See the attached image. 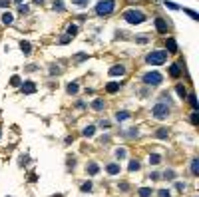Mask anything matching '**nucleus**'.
<instances>
[{"label":"nucleus","instance_id":"obj_18","mask_svg":"<svg viewBox=\"0 0 199 197\" xmlns=\"http://www.w3.org/2000/svg\"><path fill=\"white\" fill-rule=\"evenodd\" d=\"M20 50H22L24 54H30V50H32V46H30V42H20Z\"/></svg>","mask_w":199,"mask_h":197},{"label":"nucleus","instance_id":"obj_14","mask_svg":"<svg viewBox=\"0 0 199 197\" xmlns=\"http://www.w3.org/2000/svg\"><path fill=\"white\" fill-rule=\"evenodd\" d=\"M127 118H130V112H126V109H122V112L116 114V119H117V122H126Z\"/></svg>","mask_w":199,"mask_h":197},{"label":"nucleus","instance_id":"obj_17","mask_svg":"<svg viewBox=\"0 0 199 197\" xmlns=\"http://www.w3.org/2000/svg\"><path fill=\"white\" fill-rule=\"evenodd\" d=\"M139 167H142V163H139L137 159H132V161H130V165H127V169H130V171H137Z\"/></svg>","mask_w":199,"mask_h":197},{"label":"nucleus","instance_id":"obj_31","mask_svg":"<svg viewBox=\"0 0 199 197\" xmlns=\"http://www.w3.org/2000/svg\"><path fill=\"white\" fill-rule=\"evenodd\" d=\"M78 34V26H68V36H76Z\"/></svg>","mask_w":199,"mask_h":197},{"label":"nucleus","instance_id":"obj_10","mask_svg":"<svg viewBox=\"0 0 199 197\" xmlns=\"http://www.w3.org/2000/svg\"><path fill=\"white\" fill-rule=\"evenodd\" d=\"M169 76H171V78H179V76H181V68L177 64H171L169 66Z\"/></svg>","mask_w":199,"mask_h":197},{"label":"nucleus","instance_id":"obj_39","mask_svg":"<svg viewBox=\"0 0 199 197\" xmlns=\"http://www.w3.org/2000/svg\"><path fill=\"white\" fill-rule=\"evenodd\" d=\"M159 197H171V195H169L167 189H161V191H159Z\"/></svg>","mask_w":199,"mask_h":197},{"label":"nucleus","instance_id":"obj_37","mask_svg":"<svg viewBox=\"0 0 199 197\" xmlns=\"http://www.w3.org/2000/svg\"><path fill=\"white\" fill-rule=\"evenodd\" d=\"M185 12H187V14H189V16H191V18H193V20H197V18H199V16H197V12H193V10H185Z\"/></svg>","mask_w":199,"mask_h":197},{"label":"nucleus","instance_id":"obj_16","mask_svg":"<svg viewBox=\"0 0 199 197\" xmlns=\"http://www.w3.org/2000/svg\"><path fill=\"white\" fill-rule=\"evenodd\" d=\"M82 134L86 135V138H94V134H96V128L94 125H88V128H84V131Z\"/></svg>","mask_w":199,"mask_h":197},{"label":"nucleus","instance_id":"obj_13","mask_svg":"<svg viewBox=\"0 0 199 197\" xmlns=\"http://www.w3.org/2000/svg\"><path fill=\"white\" fill-rule=\"evenodd\" d=\"M86 171H88L90 175H96V173L100 171V165H98V163H88V167H86Z\"/></svg>","mask_w":199,"mask_h":197},{"label":"nucleus","instance_id":"obj_3","mask_svg":"<svg viewBox=\"0 0 199 197\" xmlns=\"http://www.w3.org/2000/svg\"><path fill=\"white\" fill-rule=\"evenodd\" d=\"M123 20L130 22V24H142L146 20V14L139 12V10H126L123 12Z\"/></svg>","mask_w":199,"mask_h":197},{"label":"nucleus","instance_id":"obj_29","mask_svg":"<svg viewBox=\"0 0 199 197\" xmlns=\"http://www.w3.org/2000/svg\"><path fill=\"white\" fill-rule=\"evenodd\" d=\"M10 84H12L14 88H18L20 84H22V82H20V78H18V76H12V78H10Z\"/></svg>","mask_w":199,"mask_h":197},{"label":"nucleus","instance_id":"obj_9","mask_svg":"<svg viewBox=\"0 0 199 197\" xmlns=\"http://www.w3.org/2000/svg\"><path fill=\"white\" fill-rule=\"evenodd\" d=\"M22 92H24V94H34V92H36V86H34V82H24V86H22Z\"/></svg>","mask_w":199,"mask_h":197},{"label":"nucleus","instance_id":"obj_12","mask_svg":"<svg viewBox=\"0 0 199 197\" xmlns=\"http://www.w3.org/2000/svg\"><path fill=\"white\" fill-rule=\"evenodd\" d=\"M169 135V129L167 128H159L157 131H155V138H159V139H165Z\"/></svg>","mask_w":199,"mask_h":197},{"label":"nucleus","instance_id":"obj_33","mask_svg":"<svg viewBox=\"0 0 199 197\" xmlns=\"http://www.w3.org/2000/svg\"><path fill=\"white\" fill-rule=\"evenodd\" d=\"M165 6H167V8H171V10H179V6H177L175 2H165Z\"/></svg>","mask_w":199,"mask_h":197},{"label":"nucleus","instance_id":"obj_7","mask_svg":"<svg viewBox=\"0 0 199 197\" xmlns=\"http://www.w3.org/2000/svg\"><path fill=\"white\" fill-rule=\"evenodd\" d=\"M155 28H157L159 34H165V32H167V24H165V20L157 18V20H155Z\"/></svg>","mask_w":199,"mask_h":197},{"label":"nucleus","instance_id":"obj_40","mask_svg":"<svg viewBox=\"0 0 199 197\" xmlns=\"http://www.w3.org/2000/svg\"><path fill=\"white\" fill-rule=\"evenodd\" d=\"M50 74H60V68H58V66H52V68H50Z\"/></svg>","mask_w":199,"mask_h":197},{"label":"nucleus","instance_id":"obj_8","mask_svg":"<svg viewBox=\"0 0 199 197\" xmlns=\"http://www.w3.org/2000/svg\"><path fill=\"white\" fill-rule=\"evenodd\" d=\"M165 46H167V54H175L177 52V42L173 40V38H167V42H165Z\"/></svg>","mask_w":199,"mask_h":197},{"label":"nucleus","instance_id":"obj_2","mask_svg":"<svg viewBox=\"0 0 199 197\" xmlns=\"http://www.w3.org/2000/svg\"><path fill=\"white\" fill-rule=\"evenodd\" d=\"M116 8V0H102V2L96 4V14L98 16H107L112 14Z\"/></svg>","mask_w":199,"mask_h":197},{"label":"nucleus","instance_id":"obj_44","mask_svg":"<svg viewBox=\"0 0 199 197\" xmlns=\"http://www.w3.org/2000/svg\"><path fill=\"white\" fill-rule=\"evenodd\" d=\"M163 177H165V179H167V177H173V171H171V169H169V171H165Z\"/></svg>","mask_w":199,"mask_h":197},{"label":"nucleus","instance_id":"obj_1","mask_svg":"<svg viewBox=\"0 0 199 197\" xmlns=\"http://www.w3.org/2000/svg\"><path fill=\"white\" fill-rule=\"evenodd\" d=\"M146 62L153 64V66L165 64V62H167V52H165V50H153V52H149L146 56Z\"/></svg>","mask_w":199,"mask_h":197},{"label":"nucleus","instance_id":"obj_27","mask_svg":"<svg viewBox=\"0 0 199 197\" xmlns=\"http://www.w3.org/2000/svg\"><path fill=\"white\" fill-rule=\"evenodd\" d=\"M175 90H177V96H179V98H181V100H183V98L187 96V92H185V88H183V86H181V84H179V86H177V88H175Z\"/></svg>","mask_w":199,"mask_h":197},{"label":"nucleus","instance_id":"obj_11","mask_svg":"<svg viewBox=\"0 0 199 197\" xmlns=\"http://www.w3.org/2000/svg\"><path fill=\"white\" fill-rule=\"evenodd\" d=\"M106 169H107V173H110V175H117V173H120V163H110Z\"/></svg>","mask_w":199,"mask_h":197},{"label":"nucleus","instance_id":"obj_28","mask_svg":"<svg viewBox=\"0 0 199 197\" xmlns=\"http://www.w3.org/2000/svg\"><path fill=\"white\" fill-rule=\"evenodd\" d=\"M189 104H191L193 109H197V98H195V94H189Z\"/></svg>","mask_w":199,"mask_h":197},{"label":"nucleus","instance_id":"obj_23","mask_svg":"<svg viewBox=\"0 0 199 197\" xmlns=\"http://www.w3.org/2000/svg\"><path fill=\"white\" fill-rule=\"evenodd\" d=\"M72 4H76L78 8H86L90 4V0H72Z\"/></svg>","mask_w":199,"mask_h":197},{"label":"nucleus","instance_id":"obj_15","mask_svg":"<svg viewBox=\"0 0 199 197\" xmlns=\"http://www.w3.org/2000/svg\"><path fill=\"white\" fill-rule=\"evenodd\" d=\"M106 90L110 92V94H116V92L120 90V84H116V82H110V84L106 86Z\"/></svg>","mask_w":199,"mask_h":197},{"label":"nucleus","instance_id":"obj_6","mask_svg":"<svg viewBox=\"0 0 199 197\" xmlns=\"http://www.w3.org/2000/svg\"><path fill=\"white\" fill-rule=\"evenodd\" d=\"M123 74H126V68H123L122 64L112 66V68H110V76H123Z\"/></svg>","mask_w":199,"mask_h":197},{"label":"nucleus","instance_id":"obj_35","mask_svg":"<svg viewBox=\"0 0 199 197\" xmlns=\"http://www.w3.org/2000/svg\"><path fill=\"white\" fill-rule=\"evenodd\" d=\"M127 131H130V134H127V138H137V129H136V128H133V129H127Z\"/></svg>","mask_w":199,"mask_h":197},{"label":"nucleus","instance_id":"obj_26","mask_svg":"<svg viewBox=\"0 0 199 197\" xmlns=\"http://www.w3.org/2000/svg\"><path fill=\"white\" fill-rule=\"evenodd\" d=\"M137 193H139V197H149V195H152V189H149V187H142Z\"/></svg>","mask_w":199,"mask_h":197},{"label":"nucleus","instance_id":"obj_41","mask_svg":"<svg viewBox=\"0 0 199 197\" xmlns=\"http://www.w3.org/2000/svg\"><path fill=\"white\" fill-rule=\"evenodd\" d=\"M86 58H88V54H78V56H76L78 62H82V60H86Z\"/></svg>","mask_w":199,"mask_h":197},{"label":"nucleus","instance_id":"obj_45","mask_svg":"<svg viewBox=\"0 0 199 197\" xmlns=\"http://www.w3.org/2000/svg\"><path fill=\"white\" fill-rule=\"evenodd\" d=\"M100 125H102V128H110V122H104V119H102Z\"/></svg>","mask_w":199,"mask_h":197},{"label":"nucleus","instance_id":"obj_32","mask_svg":"<svg viewBox=\"0 0 199 197\" xmlns=\"http://www.w3.org/2000/svg\"><path fill=\"white\" fill-rule=\"evenodd\" d=\"M116 157H117V159H123V157H126V149H122V147L116 149Z\"/></svg>","mask_w":199,"mask_h":197},{"label":"nucleus","instance_id":"obj_36","mask_svg":"<svg viewBox=\"0 0 199 197\" xmlns=\"http://www.w3.org/2000/svg\"><path fill=\"white\" fill-rule=\"evenodd\" d=\"M20 12H22V14H26V12H28V4H20Z\"/></svg>","mask_w":199,"mask_h":197},{"label":"nucleus","instance_id":"obj_30","mask_svg":"<svg viewBox=\"0 0 199 197\" xmlns=\"http://www.w3.org/2000/svg\"><path fill=\"white\" fill-rule=\"evenodd\" d=\"M80 189H82L84 193H88V191H92V181H86V183H84V185H82V187H80Z\"/></svg>","mask_w":199,"mask_h":197},{"label":"nucleus","instance_id":"obj_38","mask_svg":"<svg viewBox=\"0 0 199 197\" xmlns=\"http://www.w3.org/2000/svg\"><path fill=\"white\" fill-rule=\"evenodd\" d=\"M137 42H139V44H146V42H149V38H147V36H139Z\"/></svg>","mask_w":199,"mask_h":197},{"label":"nucleus","instance_id":"obj_34","mask_svg":"<svg viewBox=\"0 0 199 197\" xmlns=\"http://www.w3.org/2000/svg\"><path fill=\"white\" fill-rule=\"evenodd\" d=\"M197 122H199V118H197V112H193V114H191V124H193V125H197Z\"/></svg>","mask_w":199,"mask_h":197},{"label":"nucleus","instance_id":"obj_4","mask_svg":"<svg viewBox=\"0 0 199 197\" xmlns=\"http://www.w3.org/2000/svg\"><path fill=\"white\" fill-rule=\"evenodd\" d=\"M161 82H163V76L159 72H147L143 74V84L146 86H159Z\"/></svg>","mask_w":199,"mask_h":197},{"label":"nucleus","instance_id":"obj_43","mask_svg":"<svg viewBox=\"0 0 199 197\" xmlns=\"http://www.w3.org/2000/svg\"><path fill=\"white\" fill-rule=\"evenodd\" d=\"M70 42V36H64V38H60V44H68Z\"/></svg>","mask_w":199,"mask_h":197},{"label":"nucleus","instance_id":"obj_24","mask_svg":"<svg viewBox=\"0 0 199 197\" xmlns=\"http://www.w3.org/2000/svg\"><path fill=\"white\" fill-rule=\"evenodd\" d=\"M54 10H58V12H64V10H66L62 0H56V2H54Z\"/></svg>","mask_w":199,"mask_h":197},{"label":"nucleus","instance_id":"obj_25","mask_svg":"<svg viewBox=\"0 0 199 197\" xmlns=\"http://www.w3.org/2000/svg\"><path fill=\"white\" fill-rule=\"evenodd\" d=\"M159 161H161V157L157 155V153H152V155H149V163H152V165H157Z\"/></svg>","mask_w":199,"mask_h":197},{"label":"nucleus","instance_id":"obj_5","mask_svg":"<svg viewBox=\"0 0 199 197\" xmlns=\"http://www.w3.org/2000/svg\"><path fill=\"white\" fill-rule=\"evenodd\" d=\"M152 116L157 118V119H165L169 116V108L165 106V104H155L153 109H152Z\"/></svg>","mask_w":199,"mask_h":197},{"label":"nucleus","instance_id":"obj_20","mask_svg":"<svg viewBox=\"0 0 199 197\" xmlns=\"http://www.w3.org/2000/svg\"><path fill=\"white\" fill-rule=\"evenodd\" d=\"M92 108L96 109V112H102V109H104V102H102V100H94L92 102Z\"/></svg>","mask_w":199,"mask_h":197},{"label":"nucleus","instance_id":"obj_22","mask_svg":"<svg viewBox=\"0 0 199 197\" xmlns=\"http://www.w3.org/2000/svg\"><path fill=\"white\" fill-rule=\"evenodd\" d=\"M66 90H68V94H78V84H76V82H72V84H68Z\"/></svg>","mask_w":199,"mask_h":197},{"label":"nucleus","instance_id":"obj_19","mask_svg":"<svg viewBox=\"0 0 199 197\" xmlns=\"http://www.w3.org/2000/svg\"><path fill=\"white\" fill-rule=\"evenodd\" d=\"M2 22H4V24H6V26H10V24H12V22H14V16L10 14V12H6V14L2 16Z\"/></svg>","mask_w":199,"mask_h":197},{"label":"nucleus","instance_id":"obj_47","mask_svg":"<svg viewBox=\"0 0 199 197\" xmlns=\"http://www.w3.org/2000/svg\"><path fill=\"white\" fill-rule=\"evenodd\" d=\"M14 2H18V4H22V0H14Z\"/></svg>","mask_w":199,"mask_h":197},{"label":"nucleus","instance_id":"obj_42","mask_svg":"<svg viewBox=\"0 0 199 197\" xmlns=\"http://www.w3.org/2000/svg\"><path fill=\"white\" fill-rule=\"evenodd\" d=\"M0 6H4V8L10 6V0H0Z\"/></svg>","mask_w":199,"mask_h":197},{"label":"nucleus","instance_id":"obj_21","mask_svg":"<svg viewBox=\"0 0 199 197\" xmlns=\"http://www.w3.org/2000/svg\"><path fill=\"white\" fill-rule=\"evenodd\" d=\"M191 173L193 175H199V159H193L191 161Z\"/></svg>","mask_w":199,"mask_h":197},{"label":"nucleus","instance_id":"obj_46","mask_svg":"<svg viewBox=\"0 0 199 197\" xmlns=\"http://www.w3.org/2000/svg\"><path fill=\"white\" fill-rule=\"evenodd\" d=\"M42 2H44V0H34V4H42Z\"/></svg>","mask_w":199,"mask_h":197}]
</instances>
